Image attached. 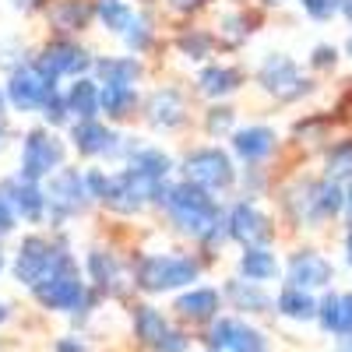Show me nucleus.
<instances>
[{
	"label": "nucleus",
	"mask_w": 352,
	"mask_h": 352,
	"mask_svg": "<svg viewBox=\"0 0 352 352\" xmlns=\"http://www.w3.org/2000/svg\"><path fill=\"white\" fill-rule=\"evenodd\" d=\"M18 138V131L11 127V120H0V155H4L11 148V141Z\"/></svg>",
	"instance_id": "8fccbe9b"
},
{
	"label": "nucleus",
	"mask_w": 352,
	"mask_h": 352,
	"mask_svg": "<svg viewBox=\"0 0 352 352\" xmlns=\"http://www.w3.org/2000/svg\"><path fill=\"white\" fill-rule=\"evenodd\" d=\"M275 310L289 320H314L317 317V300L310 289H300V285H282V292L275 296Z\"/></svg>",
	"instance_id": "e433bc0d"
},
{
	"label": "nucleus",
	"mask_w": 352,
	"mask_h": 352,
	"mask_svg": "<svg viewBox=\"0 0 352 352\" xmlns=\"http://www.w3.org/2000/svg\"><path fill=\"white\" fill-rule=\"evenodd\" d=\"M32 50L36 46H28L21 39H8V43H0V74H8L11 67L25 64V60H32Z\"/></svg>",
	"instance_id": "79ce46f5"
},
{
	"label": "nucleus",
	"mask_w": 352,
	"mask_h": 352,
	"mask_svg": "<svg viewBox=\"0 0 352 352\" xmlns=\"http://www.w3.org/2000/svg\"><path fill=\"white\" fill-rule=\"evenodd\" d=\"M141 96V85H99V116L113 127H138Z\"/></svg>",
	"instance_id": "393cba45"
},
{
	"label": "nucleus",
	"mask_w": 352,
	"mask_h": 352,
	"mask_svg": "<svg viewBox=\"0 0 352 352\" xmlns=\"http://www.w3.org/2000/svg\"><path fill=\"white\" fill-rule=\"evenodd\" d=\"M0 120H11V109H8V96H4V85H0Z\"/></svg>",
	"instance_id": "3c124183"
},
{
	"label": "nucleus",
	"mask_w": 352,
	"mask_h": 352,
	"mask_svg": "<svg viewBox=\"0 0 352 352\" xmlns=\"http://www.w3.org/2000/svg\"><path fill=\"white\" fill-rule=\"evenodd\" d=\"M226 236L236 247H272L275 226L257 201L236 194L232 201L226 197Z\"/></svg>",
	"instance_id": "dca6fc26"
},
{
	"label": "nucleus",
	"mask_w": 352,
	"mask_h": 352,
	"mask_svg": "<svg viewBox=\"0 0 352 352\" xmlns=\"http://www.w3.org/2000/svg\"><path fill=\"white\" fill-rule=\"evenodd\" d=\"M324 176H328V180H338V184L352 180V138L331 144V152L324 159Z\"/></svg>",
	"instance_id": "ea45409f"
},
{
	"label": "nucleus",
	"mask_w": 352,
	"mask_h": 352,
	"mask_svg": "<svg viewBox=\"0 0 352 352\" xmlns=\"http://www.w3.org/2000/svg\"><path fill=\"white\" fill-rule=\"evenodd\" d=\"M71 254H74V243H71L67 229H28V232L18 236V247H14V254L8 261V268H11L18 285L32 289L60 261H67Z\"/></svg>",
	"instance_id": "39448f33"
},
{
	"label": "nucleus",
	"mask_w": 352,
	"mask_h": 352,
	"mask_svg": "<svg viewBox=\"0 0 352 352\" xmlns=\"http://www.w3.org/2000/svg\"><path fill=\"white\" fill-rule=\"evenodd\" d=\"M194 124H197L194 96H190V88H184V81L166 78V81H155L144 88L141 116H138L141 131H148L155 138H184Z\"/></svg>",
	"instance_id": "20e7f679"
},
{
	"label": "nucleus",
	"mask_w": 352,
	"mask_h": 352,
	"mask_svg": "<svg viewBox=\"0 0 352 352\" xmlns=\"http://www.w3.org/2000/svg\"><path fill=\"white\" fill-rule=\"evenodd\" d=\"M152 215L166 226L169 236L194 243L204 261H215L219 250L229 243L226 197L204 190L190 180H180V176H173V180L162 184V190L152 204Z\"/></svg>",
	"instance_id": "f257e3e1"
},
{
	"label": "nucleus",
	"mask_w": 352,
	"mask_h": 352,
	"mask_svg": "<svg viewBox=\"0 0 352 352\" xmlns=\"http://www.w3.org/2000/svg\"><path fill=\"white\" fill-rule=\"evenodd\" d=\"M169 324H173L169 314L159 310L155 303H138V307L131 310V331H134V338H138L144 349H152V345L166 335Z\"/></svg>",
	"instance_id": "f704fd0d"
},
{
	"label": "nucleus",
	"mask_w": 352,
	"mask_h": 352,
	"mask_svg": "<svg viewBox=\"0 0 352 352\" xmlns=\"http://www.w3.org/2000/svg\"><path fill=\"white\" fill-rule=\"evenodd\" d=\"M254 85L261 88L268 99L292 106V102H303L307 96H314V78L303 74V67L292 60L289 53H268L261 56V64L254 67Z\"/></svg>",
	"instance_id": "ddd939ff"
},
{
	"label": "nucleus",
	"mask_w": 352,
	"mask_h": 352,
	"mask_svg": "<svg viewBox=\"0 0 352 352\" xmlns=\"http://www.w3.org/2000/svg\"><path fill=\"white\" fill-rule=\"evenodd\" d=\"M166 14L155 8V4H141L131 28L120 36V46L134 56H144V60H155L159 53H166Z\"/></svg>",
	"instance_id": "6ab92c4d"
},
{
	"label": "nucleus",
	"mask_w": 352,
	"mask_h": 352,
	"mask_svg": "<svg viewBox=\"0 0 352 352\" xmlns=\"http://www.w3.org/2000/svg\"><path fill=\"white\" fill-rule=\"evenodd\" d=\"M331 278H335V268L320 250H296L285 261V282L289 285H300V289L314 292V289H328Z\"/></svg>",
	"instance_id": "bb28decb"
},
{
	"label": "nucleus",
	"mask_w": 352,
	"mask_h": 352,
	"mask_svg": "<svg viewBox=\"0 0 352 352\" xmlns=\"http://www.w3.org/2000/svg\"><path fill=\"white\" fill-rule=\"evenodd\" d=\"M81 275L88 282V289L99 292L106 300H124L134 292V282H131V257L120 254L109 243H88L81 250Z\"/></svg>",
	"instance_id": "9b49d317"
},
{
	"label": "nucleus",
	"mask_w": 352,
	"mask_h": 352,
	"mask_svg": "<svg viewBox=\"0 0 352 352\" xmlns=\"http://www.w3.org/2000/svg\"><path fill=\"white\" fill-rule=\"evenodd\" d=\"M226 141L240 166H268L278 152V131L268 124H240Z\"/></svg>",
	"instance_id": "5701e85b"
},
{
	"label": "nucleus",
	"mask_w": 352,
	"mask_h": 352,
	"mask_svg": "<svg viewBox=\"0 0 352 352\" xmlns=\"http://www.w3.org/2000/svg\"><path fill=\"white\" fill-rule=\"evenodd\" d=\"M338 64V46L331 43H317L310 50V71H331Z\"/></svg>",
	"instance_id": "a18cd8bd"
},
{
	"label": "nucleus",
	"mask_w": 352,
	"mask_h": 352,
	"mask_svg": "<svg viewBox=\"0 0 352 352\" xmlns=\"http://www.w3.org/2000/svg\"><path fill=\"white\" fill-rule=\"evenodd\" d=\"M124 166H131L134 173L148 176V180H155V184H166V180H173V176H176V155L169 148H162L159 141H148L144 134L131 148V155L124 159Z\"/></svg>",
	"instance_id": "cd10ccee"
},
{
	"label": "nucleus",
	"mask_w": 352,
	"mask_h": 352,
	"mask_svg": "<svg viewBox=\"0 0 352 352\" xmlns=\"http://www.w3.org/2000/svg\"><path fill=\"white\" fill-rule=\"evenodd\" d=\"M208 352H215V349H208Z\"/></svg>",
	"instance_id": "bf43d9fd"
},
{
	"label": "nucleus",
	"mask_w": 352,
	"mask_h": 352,
	"mask_svg": "<svg viewBox=\"0 0 352 352\" xmlns=\"http://www.w3.org/2000/svg\"><path fill=\"white\" fill-rule=\"evenodd\" d=\"M4 268H8V261H4V247H0V275H4Z\"/></svg>",
	"instance_id": "4d7b16f0"
},
{
	"label": "nucleus",
	"mask_w": 352,
	"mask_h": 352,
	"mask_svg": "<svg viewBox=\"0 0 352 352\" xmlns=\"http://www.w3.org/2000/svg\"><path fill=\"white\" fill-rule=\"evenodd\" d=\"M152 352H190V335H187L184 328L169 324V328H166V335L152 345Z\"/></svg>",
	"instance_id": "37998d69"
},
{
	"label": "nucleus",
	"mask_w": 352,
	"mask_h": 352,
	"mask_svg": "<svg viewBox=\"0 0 352 352\" xmlns=\"http://www.w3.org/2000/svg\"><path fill=\"white\" fill-rule=\"evenodd\" d=\"M92 60H96V50L88 46L85 39H71V36H46L32 50V64L53 85H64L71 78L92 74Z\"/></svg>",
	"instance_id": "f8f14e48"
},
{
	"label": "nucleus",
	"mask_w": 352,
	"mask_h": 352,
	"mask_svg": "<svg viewBox=\"0 0 352 352\" xmlns=\"http://www.w3.org/2000/svg\"><path fill=\"white\" fill-rule=\"evenodd\" d=\"M18 229H21V222H18V215H14V208H11V201L0 194V243L11 240V236H18Z\"/></svg>",
	"instance_id": "49530a36"
},
{
	"label": "nucleus",
	"mask_w": 352,
	"mask_h": 352,
	"mask_svg": "<svg viewBox=\"0 0 352 352\" xmlns=\"http://www.w3.org/2000/svg\"><path fill=\"white\" fill-rule=\"evenodd\" d=\"M338 14L352 25V0H338Z\"/></svg>",
	"instance_id": "603ef678"
},
{
	"label": "nucleus",
	"mask_w": 352,
	"mask_h": 352,
	"mask_svg": "<svg viewBox=\"0 0 352 352\" xmlns=\"http://www.w3.org/2000/svg\"><path fill=\"white\" fill-rule=\"evenodd\" d=\"M194 127L201 131L204 141H226L232 131L240 127V109L232 106V99L229 102H204Z\"/></svg>",
	"instance_id": "2f4dec72"
},
{
	"label": "nucleus",
	"mask_w": 352,
	"mask_h": 352,
	"mask_svg": "<svg viewBox=\"0 0 352 352\" xmlns=\"http://www.w3.org/2000/svg\"><path fill=\"white\" fill-rule=\"evenodd\" d=\"M215 0H155V8L173 18V21H194L197 14H204Z\"/></svg>",
	"instance_id": "a19ab883"
},
{
	"label": "nucleus",
	"mask_w": 352,
	"mask_h": 352,
	"mask_svg": "<svg viewBox=\"0 0 352 352\" xmlns=\"http://www.w3.org/2000/svg\"><path fill=\"white\" fill-rule=\"evenodd\" d=\"M92 78L99 85H144L152 78V60L134 56L127 50H120V53H99L96 50Z\"/></svg>",
	"instance_id": "b1692460"
},
{
	"label": "nucleus",
	"mask_w": 352,
	"mask_h": 352,
	"mask_svg": "<svg viewBox=\"0 0 352 352\" xmlns=\"http://www.w3.org/2000/svg\"><path fill=\"white\" fill-rule=\"evenodd\" d=\"M28 292H32V300L46 314H67V317H78V320H85V314H92V307L102 300L99 292L88 289V282L81 275L78 254H71L67 261H60L39 285H32Z\"/></svg>",
	"instance_id": "0eeeda50"
},
{
	"label": "nucleus",
	"mask_w": 352,
	"mask_h": 352,
	"mask_svg": "<svg viewBox=\"0 0 352 352\" xmlns=\"http://www.w3.org/2000/svg\"><path fill=\"white\" fill-rule=\"evenodd\" d=\"M282 264L275 257L272 247H240V261H236V275L250 278V282H272L278 278Z\"/></svg>",
	"instance_id": "72a5a7b5"
},
{
	"label": "nucleus",
	"mask_w": 352,
	"mask_h": 352,
	"mask_svg": "<svg viewBox=\"0 0 352 352\" xmlns=\"http://www.w3.org/2000/svg\"><path fill=\"white\" fill-rule=\"evenodd\" d=\"M0 85H4L11 116H39V109L50 99V92L60 88V85H53L32 60H25V64L11 67L8 74H0Z\"/></svg>",
	"instance_id": "2eb2a0df"
},
{
	"label": "nucleus",
	"mask_w": 352,
	"mask_h": 352,
	"mask_svg": "<svg viewBox=\"0 0 352 352\" xmlns=\"http://www.w3.org/2000/svg\"><path fill=\"white\" fill-rule=\"evenodd\" d=\"M109 166H102V162H85L81 166V187H85V194H88V201H92V208H99V201L106 197V190H109Z\"/></svg>",
	"instance_id": "58836bf2"
},
{
	"label": "nucleus",
	"mask_w": 352,
	"mask_h": 352,
	"mask_svg": "<svg viewBox=\"0 0 352 352\" xmlns=\"http://www.w3.org/2000/svg\"><path fill=\"white\" fill-rule=\"evenodd\" d=\"M243 88H247V71L229 60H208L194 67V78H190V96L201 102H229Z\"/></svg>",
	"instance_id": "f3484780"
},
{
	"label": "nucleus",
	"mask_w": 352,
	"mask_h": 352,
	"mask_svg": "<svg viewBox=\"0 0 352 352\" xmlns=\"http://www.w3.org/2000/svg\"><path fill=\"white\" fill-rule=\"evenodd\" d=\"M173 314L190 324H212L222 314V289L215 285H187L173 296Z\"/></svg>",
	"instance_id": "a878e982"
},
{
	"label": "nucleus",
	"mask_w": 352,
	"mask_h": 352,
	"mask_svg": "<svg viewBox=\"0 0 352 352\" xmlns=\"http://www.w3.org/2000/svg\"><path fill=\"white\" fill-rule=\"evenodd\" d=\"M222 300L236 310V314H268L275 307V300L268 296L264 282H250V278H226L222 285Z\"/></svg>",
	"instance_id": "c756f323"
},
{
	"label": "nucleus",
	"mask_w": 352,
	"mask_h": 352,
	"mask_svg": "<svg viewBox=\"0 0 352 352\" xmlns=\"http://www.w3.org/2000/svg\"><path fill=\"white\" fill-rule=\"evenodd\" d=\"M141 134L144 131H138V127H113L102 116H92V120H71V127L64 131V141L78 166L102 162V166L116 169V166H124V159L141 141Z\"/></svg>",
	"instance_id": "7ed1b4c3"
},
{
	"label": "nucleus",
	"mask_w": 352,
	"mask_h": 352,
	"mask_svg": "<svg viewBox=\"0 0 352 352\" xmlns=\"http://www.w3.org/2000/svg\"><path fill=\"white\" fill-rule=\"evenodd\" d=\"M166 53L176 56V60L187 64V67H201V64L215 60L219 39H215V32H212V25L180 21L176 28H169V36H166Z\"/></svg>",
	"instance_id": "a211bd4d"
},
{
	"label": "nucleus",
	"mask_w": 352,
	"mask_h": 352,
	"mask_svg": "<svg viewBox=\"0 0 352 352\" xmlns=\"http://www.w3.org/2000/svg\"><path fill=\"white\" fill-rule=\"evenodd\" d=\"M204 328H208L204 342H208V349H215V352H268L264 331L247 324L240 314H219L212 324H204Z\"/></svg>",
	"instance_id": "aec40b11"
},
{
	"label": "nucleus",
	"mask_w": 352,
	"mask_h": 352,
	"mask_svg": "<svg viewBox=\"0 0 352 352\" xmlns=\"http://www.w3.org/2000/svg\"><path fill=\"white\" fill-rule=\"evenodd\" d=\"M261 8H282V4H289V0H257Z\"/></svg>",
	"instance_id": "6e6d98bb"
},
{
	"label": "nucleus",
	"mask_w": 352,
	"mask_h": 352,
	"mask_svg": "<svg viewBox=\"0 0 352 352\" xmlns=\"http://www.w3.org/2000/svg\"><path fill=\"white\" fill-rule=\"evenodd\" d=\"M261 14L250 8H222L212 21V32L219 39V50H240L254 32H257Z\"/></svg>",
	"instance_id": "c85d7f7f"
},
{
	"label": "nucleus",
	"mask_w": 352,
	"mask_h": 352,
	"mask_svg": "<svg viewBox=\"0 0 352 352\" xmlns=\"http://www.w3.org/2000/svg\"><path fill=\"white\" fill-rule=\"evenodd\" d=\"M11 4V11H18V14H28V18H39V11L46 8V0H8Z\"/></svg>",
	"instance_id": "09e8293b"
},
{
	"label": "nucleus",
	"mask_w": 352,
	"mask_h": 352,
	"mask_svg": "<svg viewBox=\"0 0 352 352\" xmlns=\"http://www.w3.org/2000/svg\"><path fill=\"white\" fill-rule=\"evenodd\" d=\"M60 92H64V102L71 109V120H92V116H99V81L92 74L64 81Z\"/></svg>",
	"instance_id": "7c9ffc66"
},
{
	"label": "nucleus",
	"mask_w": 352,
	"mask_h": 352,
	"mask_svg": "<svg viewBox=\"0 0 352 352\" xmlns=\"http://www.w3.org/2000/svg\"><path fill=\"white\" fill-rule=\"evenodd\" d=\"M138 8L141 4L134 0H96V28H102L109 39H120L131 28Z\"/></svg>",
	"instance_id": "c9c22d12"
},
{
	"label": "nucleus",
	"mask_w": 352,
	"mask_h": 352,
	"mask_svg": "<svg viewBox=\"0 0 352 352\" xmlns=\"http://www.w3.org/2000/svg\"><path fill=\"white\" fill-rule=\"evenodd\" d=\"M204 268H208V261L197 250H184V247L131 254V282L134 292H144V296H169V292L197 285Z\"/></svg>",
	"instance_id": "f03ea898"
},
{
	"label": "nucleus",
	"mask_w": 352,
	"mask_h": 352,
	"mask_svg": "<svg viewBox=\"0 0 352 352\" xmlns=\"http://www.w3.org/2000/svg\"><path fill=\"white\" fill-rule=\"evenodd\" d=\"M53 352H92V349H88V342H81L78 335H60L53 342Z\"/></svg>",
	"instance_id": "de8ad7c7"
},
{
	"label": "nucleus",
	"mask_w": 352,
	"mask_h": 352,
	"mask_svg": "<svg viewBox=\"0 0 352 352\" xmlns=\"http://www.w3.org/2000/svg\"><path fill=\"white\" fill-rule=\"evenodd\" d=\"M317 320L324 331L352 342V292H328L317 300Z\"/></svg>",
	"instance_id": "473e14b6"
},
{
	"label": "nucleus",
	"mask_w": 352,
	"mask_h": 352,
	"mask_svg": "<svg viewBox=\"0 0 352 352\" xmlns=\"http://www.w3.org/2000/svg\"><path fill=\"white\" fill-rule=\"evenodd\" d=\"M236 173H240V162L219 141H190L176 152V176L219 197L236 190Z\"/></svg>",
	"instance_id": "423d86ee"
},
{
	"label": "nucleus",
	"mask_w": 352,
	"mask_h": 352,
	"mask_svg": "<svg viewBox=\"0 0 352 352\" xmlns=\"http://www.w3.org/2000/svg\"><path fill=\"white\" fill-rule=\"evenodd\" d=\"M345 53H349V56H352V36H349V39H345Z\"/></svg>",
	"instance_id": "13d9d810"
},
{
	"label": "nucleus",
	"mask_w": 352,
	"mask_h": 352,
	"mask_svg": "<svg viewBox=\"0 0 352 352\" xmlns=\"http://www.w3.org/2000/svg\"><path fill=\"white\" fill-rule=\"evenodd\" d=\"M159 190H162V184L148 180V176H141V173H134L131 166H116L109 173V190L99 201L96 212H102L109 219H120V222L141 219V215L152 212Z\"/></svg>",
	"instance_id": "1a4fd4ad"
},
{
	"label": "nucleus",
	"mask_w": 352,
	"mask_h": 352,
	"mask_svg": "<svg viewBox=\"0 0 352 352\" xmlns=\"http://www.w3.org/2000/svg\"><path fill=\"white\" fill-rule=\"evenodd\" d=\"M0 194L11 201V208L18 215L21 226L28 229H46V187L36 180H21L11 169L0 176Z\"/></svg>",
	"instance_id": "4be33fe9"
},
{
	"label": "nucleus",
	"mask_w": 352,
	"mask_h": 352,
	"mask_svg": "<svg viewBox=\"0 0 352 352\" xmlns=\"http://www.w3.org/2000/svg\"><path fill=\"white\" fill-rule=\"evenodd\" d=\"M36 124H43V127H50V131H60V134L71 127V109H67V102H64L60 88H53V92H50V99L43 102V109H39V116H36Z\"/></svg>",
	"instance_id": "4c0bfd02"
},
{
	"label": "nucleus",
	"mask_w": 352,
	"mask_h": 352,
	"mask_svg": "<svg viewBox=\"0 0 352 352\" xmlns=\"http://www.w3.org/2000/svg\"><path fill=\"white\" fill-rule=\"evenodd\" d=\"M289 212L300 226H320L328 219H338L345 212V184L317 176V180H303L300 187H289Z\"/></svg>",
	"instance_id": "4468645a"
},
{
	"label": "nucleus",
	"mask_w": 352,
	"mask_h": 352,
	"mask_svg": "<svg viewBox=\"0 0 352 352\" xmlns=\"http://www.w3.org/2000/svg\"><path fill=\"white\" fill-rule=\"evenodd\" d=\"M345 261H349V268H352V232H345Z\"/></svg>",
	"instance_id": "5fc2aeb1"
},
{
	"label": "nucleus",
	"mask_w": 352,
	"mask_h": 352,
	"mask_svg": "<svg viewBox=\"0 0 352 352\" xmlns=\"http://www.w3.org/2000/svg\"><path fill=\"white\" fill-rule=\"evenodd\" d=\"M300 4V11L310 18V21H331L335 14H338V0H296Z\"/></svg>",
	"instance_id": "c03bdc74"
},
{
	"label": "nucleus",
	"mask_w": 352,
	"mask_h": 352,
	"mask_svg": "<svg viewBox=\"0 0 352 352\" xmlns=\"http://www.w3.org/2000/svg\"><path fill=\"white\" fill-rule=\"evenodd\" d=\"M64 162H71L67 141L60 131H50L43 124H32L18 134V166L14 173L21 180H36L43 184L46 176H53Z\"/></svg>",
	"instance_id": "9d476101"
},
{
	"label": "nucleus",
	"mask_w": 352,
	"mask_h": 352,
	"mask_svg": "<svg viewBox=\"0 0 352 352\" xmlns=\"http://www.w3.org/2000/svg\"><path fill=\"white\" fill-rule=\"evenodd\" d=\"M11 303H4V300H0V324H8V320H11Z\"/></svg>",
	"instance_id": "864d4df0"
},
{
	"label": "nucleus",
	"mask_w": 352,
	"mask_h": 352,
	"mask_svg": "<svg viewBox=\"0 0 352 352\" xmlns=\"http://www.w3.org/2000/svg\"><path fill=\"white\" fill-rule=\"evenodd\" d=\"M46 187V229H71L74 222L88 219L96 208L81 187V166L64 162L53 176L43 180Z\"/></svg>",
	"instance_id": "6e6552de"
},
{
	"label": "nucleus",
	"mask_w": 352,
	"mask_h": 352,
	"mask_svg": "<svg viewBox=\"0 0 352 352\" xmlns=\"http://www.w3.org/2000/svg\"><path fill=\"white\" fill-rule=\"evenodd\" d=\"M39 21L50 36H71L85 39L96 28V0H46Z\"/></svg>",
	"instance_id": "412c9836"
}]
</instances>
